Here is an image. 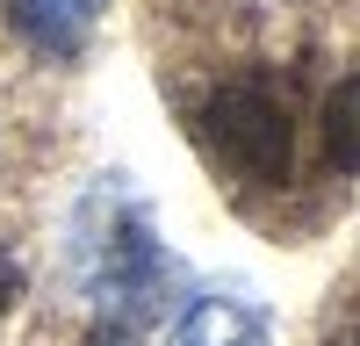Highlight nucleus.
I'll list each match as a JSON object with an SVG mask.
<instances>
[{
    "mask_svg": "<svg viewBox=\"0 0 360 346\" xmlns=\"http://www.w3.org/2000/svg\"><path fill=\"white\" fill-rule=\"evenodd\" d=\"M15 296H22V260H15L8 245H0V317L15 310Z\"/></svg>",
    "mask_w": 360,
    "mask_h": 346,
    "instance_id": "6",
    "label": "nucleus"
},
{
    "mask_svg": "<svg viewBox=\"0 0 360 346\" xmlns=\"http://www.w3.org/2000/svg\"><path fill=\"white\" fill-rule=\"evenodd\" d=\"M72 260L86 296L101 303V325H159V317L188 296V267L166 252V238H152L144 202H123L115 188H101L72 224Z\"/></svg>",
    "mask_w": 360,
    "mask_h": 346,
    "instance_id": "1",
    "label": "nucleus"
},
{
    "mask_svg": "<svg viewBox=\"0 0 360 346\" xmlns=\"http://www.w3.org/2000/svg\"><path fill=\"white\" fill-rule=\"evenodd\" d=\"M15 22V37L44 58H79V44L94 37V15L101 0H0Z\"/></svg>",
    "mask_w": 360,
    "mask_h": 346,
    "instance_id": "4",
    "label": "nucleus"
},
{
    "mask_svg": "<svg viewBox=\"0 0 360 346\" xmlns=\"http://www.w3.org/2000/svg\"><path fill=\"white\" fill-rule=\"evenodd\" d=\"M173 346H274V317H266L259 296L202 288V296H188V310H180Z\"/></svg>",
    "mask_w": 360,
    "mask_h": 346,
    "instance_id": "3",
    "label": "nucleus"
},
{
    "mask_svg": "<svg viewBox=\"0 0 360 346\" xmlns=\"http://www.w3.org/2000/svg\"><path fill=\"white\" fill-rule=\"evenodd\" d=\"M202 144H209V159L224 173H238L245 188H281L288 166H295L288 101L259 72H238V79H224L217 94L202 101Z\"/></svg>",
    "mask_w": 360,
    "mask_h": 346,
    "instance_id": "2",
    "label": "nucleus"
},
{
    "mask_svg": "<svg viewBox=\"0 0 360 346\" xmlns=\"http://www.w3.org/2000/svg\"><path fill=\"white\" fill-rule=\"evenodd\" d=\"M86 346H137L123 325H94V332H86Z\"/></svg>",
    "mask_w": 360,
    "mask_h": 346,
    "instance_id": "7",
    "label": "nucleus"
},
{
    "mask_svg": "<svg viewBox=\"0 0 360 346\" xmlns=\"http://www.w3.org/2000/svg\"><path fill=\"white\" fill-rule=\"evenodd\" d=\"M324 152H332V166L360 173V72L324 94Z\"/></svg>",
    "mask_w": 360,
    "mask_h": 346,
    "instance_id": "5",
    "label": "nucleus"
}]
</instances>
